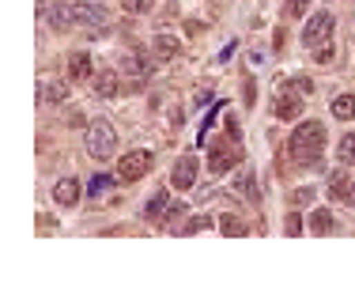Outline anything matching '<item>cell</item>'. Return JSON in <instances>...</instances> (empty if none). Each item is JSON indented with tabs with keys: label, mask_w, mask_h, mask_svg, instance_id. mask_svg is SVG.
<instances>
[{
	"label": "cell",
	"mask_w": 355,
	"mask_h": 295,
	"mask_svg": "<svg viewBox=\"0 0 355 295\" xmlns=\"http://www.w3.org/2000/svg\"><path fill=\"white\" fill-rule=\"evenodd\" d=\"M336 159H340L344 166H355V137H352V133L340 140V148H336Z\"/></svg>",
	"instance_id": "ffe728a7"
},
{
	"label": "cell",
	"mask_w": 355,
	"mask_h": 295,
	"mask_svg": "<svg viewBox=\"0 0 355 295\" xmlns=\"http://www.w3.org/2000/svg\"><path fill=\"white\" fill-rule=\"evenodd\" d=\"M121 8H125L128 15H148L151 8H155V0H121Z\"/></svg>",
	"instance_id": "44dd1931"
},
{
	"label": "cell",
	"mask_w": 355,
	"mask_h": 295,
	"mask_svg": "<svg viewBox=\"0 0 355 295\" xmlns=\"http://www.w3.org/2000/svg\"><path fill=\"white\" fill-rule=\"evenodd\" d=\"M314 61H318V65H325V61H333V46H314Z\"/></svg>",
	"instance_id": "484cf974"
},
{
	"label": "cell",
	"mask_w": 355,
	"mask_h": 295,
	"mask_svg": "<svg viewBox=\"0 0 355 295\" xmlns=\"http://www.w3.org/2000/svg\"><path fill=\"white\" fill-rule=\"evenodd\" d=\"M242 159V151L238 148H227V144H215L212 151H208V171L212 174H227L231 166H235Z\"/></svg>",
	"instance_id": "9c48e42d"
},
{
	"label": "cell",
	"mask_w": 355,
	"mask_h": 295,
	"mask_svg": "<svg viewBox=\"0 0 355 295\" xmlns=\"http://www.w3.org/2000/svg\"><path fill=\"white\" fill-rule=\"evenodd\" d=\"M204 227H212V220H208V216H197L193 223H185V227H182V235H193V231H204Z\"/></svg>",
	"instance_id": "d4e9b609"
},
{
	"label": "cell",
	"mask_w": 355,
	"mask_h": 295,
	"mask_svg": "<svg viewBox=\"0 0 355 295\" xmlns=\"http://www.w3.org/2000/svg\"><path fill=\"white\" fill-rule=\"evenodd\" d=\"M284 231H287V235H303V231H306V223H303V216H298V212H287V223H284Z\"/></svg>",
	"instance_id": "7402d4cb"
},
{
	"label": "cell",
	"mask_w": 355,
	"mask_h": 295,
	"mask_svg": "<svg viewBox=\"0 0 355 295\" xmlns=\"http://www.w3.org/2000/svg\"><path fill=\"white\" fill-rule=\"evenodd\" d=\"M333 117L352 122V117H355V95H336V99H333Z\"/></svg>",
	"instance_id": "d6986e66"
},
{
	"label": "cell",
	"mask_w": 355,
	"mask_h": 295,
	"mask_svg": "<svg viewBox=\"0 0 355 295\" xmlns=\"http://www.w3.org/2000/svg\"><path fill=\"white\" fill-rule=\"evenodd\" d=\"M306 231H310V235H333V231H336V216L329 209H314L310 216H306Z\"/></svg>",
	"instance_id": "8fae6325"
},
{
	"label": "cell",
	"mask_w": 355,
	"mask_h": 295,
	"mask_svg": "<svg viewBox=\"0 0 355 295\" xmlns=\"http://www.w3.org/2000/svg\"><path fill=\"white\" fill-rule=\"evenodd\" d=\"M182 216H185V204H182V201H174L171 209H166V216H163V220H182Z\"/></svg>",
	"instance_id": "f1b7e54d"
},
{
	"label": "cell",
	"mask_w": 355,
	"mask_h": 295,
	"mask_svg": "<svg viewBox=\"0 0 355 295\" xmlns=\"http://www.w3.org/2000/svg\"><path fill=\"white\" fill-rule=\"evenodd\" d=\"M68 76H72V79H95V61H91V53H72V57H68Z\"/></svg>",
	"instance_id": "7c38bea8"
},
{
	"label": "cell",
	"mask_w": 355,
	"mask_h": 295,
	"mask_svg": "<svg viewBox=\"0 0 355 295\" xmlns=\"http://www.w3.org/2000/svg\"><path fill=\"white\" fill-rule=\"evenodd\" d=\"M117 73H125V76H133V79H148L151 76V61L144 57V53H136V50H125L117 57Z\"/></svg>",
	"instance_id": "ba28073f"
},
{
	"label": "cell",
	"mask_w": 355,
	"mask_h": 295,
	"mask_svg": "<svg viewBox=\"0 0 355 295\" xmlns=\"http://www.w3.org/2000/svg\"><path fill=\"white\" fill-rule=\"evenodd\" d=\"M295 204H310L314 201V189L310 186H303V189H295V197H291Z\"/></svg>",
	"instance_id": "4316f807"
},
{
	"label": "cell",
	"mask_w": 355,
	"mask_h": 295,
	"mask_svg": "<svg viewBox=\"0 0 355 295\" xmlns=\"http://www.w3.org/2000/svg\"><path fill=\"white\" fill-rule=\"evenodd\" d=\"M223 125H227V137H231V140H238V117H235V114H227V117H223Z\"/></svg>",
	"instance_id": "83f0119b"
},
{
	"label": "cell",
	"mask_w": 355,
	"mask_h": 295,
	"mask_svg": "<svg viewBox=\"0 0 355 295\" xmlns=\"http://www.w3.org/2000/svg\"><path fill=\"white\" fill-rule=\"evenodd\" d=\"M171 204H174V201H171V189H159V193L151 197L148 204H144V220H163Z\"/></svg>",
	"instance_id": "9a60e30c"
},
{
	"label": "cell",
	"mask_w": 355,
	"mask_h": 295,
	"mask_svg": "<svg viewBox=\"0 0 355 295\" xmlns=\"http://www.w3.org/2000/svg\"><path fill=\"white\" fill-rule=\"evenodd\" d=\"M306 8H310V0H287V8H284V15L287 19H298V15L306 12Z\"/></svg>",
	"instance_id": "cb8c5ba5"
},
{
	"label": "cell",
	"mask_w": 355,
	"mask_h": 295,
	"mask_svg": "<svg viewBox=\"0 0 355 295\" xmlns=\"http://www.w3.org/2000/svg\"><path fill=\"white\" fill-rule=\"evenodd\" d=\"M325 148V125L321 122H303L298 129H291V140H287V155L295 159L298 166H310L314 159Z\"/></svg>",
	"instance_id": "6da1fadb"
},
{
	"label": "cell",
	"mask_w": 355,
	"mask_h": 295,
	"mask_svg": "<svg viewBox=\"0 0 355 295\" xmlns=\"http://www.w3.org/2000/svg\"><path fill=\"white\" fill-rule=\"evenodd\" d=\"M106 189H114V178H106V174H99V178L91 182V189H87V193H91V197H102Z\"/></svg>",
	"instance_id": "603a6c76"
},
{
	"label": "cell",
	"mask_w": 355,
	"mask_h": 295,
	"mask_svg": "<svg viewBox=\"0 0 355 295\" xmlns=\"http://www.w3.org/2000/svg\"><path fill=\"white\" fill-rule=\"evenodd\" d=\"M151 46H155V53H159V57H178V50H182V42H178V38L174 35H155V42H151Z\"/></svg>",
	"instance_id": "ac0fdd59"
},
{
	"label": "cell",
	"mask_w": 355,
	"mask_h": 295,
	"mask_svg": "<svg viewBox=\"0 0 355 295\" xmlns=\"http://www.w3.org/2000/svg\"><path fill=\"white\" fill-rule=\"evenodd\" d=\"M53 197H57V204H64V209L76 204L79 201V182L76 178H61L57 186H53Z\"/></svg>",
	"instance_id": "2e32d148"
},
{
	"label": "cell",
	"mask_w": 355,
	"mask_h": 295,
	"mask_svg": "<svg viewBox=\"0 0 355 295\" xmlns=\"http://www.w3.org/2000/svg\"><path fill=\"white\" fill-rule=\"evenodd\" d=\"M333 27H336V19H333L329 12L310 15V23L303 27V42L310 46V50H314V46H325L329 38H333Z\"/></svg>",
	"instance_id": "8992f818"
},
{
	"label": "cell",
	"mask_w": 355,
	"mask_h": 295,
	"mask_svg": "<svg viewBox=\"0 0 355 295\" xmlns=\"http://www.w3.org/2000/svg\"><path fill=\"white\" fill-rule=\"evenodd\" d=\"M68 99V84H61V79H50V84L38 87V102H50V106H61V102Z\"/></svg>",
	"instance_id": "5bb4252c"
},
{
	"label": "cell",
	"mask_w": 355,
	"mask_h": 295,
	"mask_svg": "<svg viewBox=\"0 0 355 295\" xmlns=\"http://www.w3.org/2000/svg\"><path fill=\"white\" fill-rule=\"evenodd\" d=\"M38 8H42V15L57 30H72V27H76V8L64 4V0H50V4H38Z\"/></svg>",
	"instance_id": "52a82bcc"
},
{
	"label": "cell",
	"mask_w": 355,
	"mask_h": 295,
	"mask_svg": "<svg viewBox=\"0 0 355 295\" xmlns=\"http://www.w3.org/2000/svg\"><path fill=\"white\" fill-rule=\"evenodd\" d=\"M303 95H310V79H295L291 87H280L276 102H272V110H276L280 122H295L298 114H303Z\"/></svg>",
	"instance_id": "7a4b0ae2"
},
{
	"label": "cell",
	"mask_w": 355,
	"mask_h": 295,
	"mask_svg": "<svg viewBox=\"0 0 355 295\" xmlns=\"http://www.w3.org/2000/svg\"><path fill=\"white\" fill-rule=\"evenodd\" d=\"M95 95H99V99H114L117 95V73L114 68H102V73H95Z\"/></svg>",
	"instance_id": "4fadbf2b"
},
{
	"label": "cell",
	"mask_w": 355,
	"mask_h": 295,
	"mask_svg": "<svg viewBox=\"0 0 355 295\" xmlns=\"http://www.w3.org/2000/svg\"><path fill=\"white\" fill-rule=\"evenodd\" d=\"M148 171H151V151H144V148L125 151V155L117 159V178L121 182H140Z\"/></svg>",
	"instance_id": "277c9868"
},
{
	"label": "cell",
	"mask_w": 355,
	"mask_h": 295,
	"mask_svg": "<svg viewBox=\"0 0 355 295\" xmlns=\"http://www.w3.org/2000/svg\"><path fill=\"white\" fill-rule=\"evenodd\" d=\"M197 166H200V159H193V155H182V159L174 163L171 186H174V189H193V182H197Z\"/></svg>",
	"instance_id": "30bf717a"
},
{
	"label": "cell",
	"mask_w": 355,
	"mask_h": 295,
	"mask_svg": "<svg viewBox=\"0 0 355 295\" xmlns=\"http://www.w3.org/2000/svg\"><path fill=\"white\" fill-rule=\"evenodd\" d=\"M340 201H348V204H355V182H352V186H344V193H340Z\"/></svg>",
	"instance_id": "f546056e"
},
{
	"label": "cell",
	"mask_w": 355,
	"mask_h": 295,
	"mask_svg": "<svg viewBox=\"0 0 355 295\" xmlns=\"http://www.w3.org/2000/svg\"><path fill=\"white\" fill-rule=\"evenodd\" d=\"M87 151H91V159L106 163V159L117 151V129L114 125L110 122H91L87 125Z\"/></svg>",
	"instance_id": "3957f363"
},
{
	"label": "cell",
	"mask_w": 355,
	"mask_h": 295,
	"mask_svg": "<svg viewBox=\"0 0 355 295\" xmlns=\"http://www.w3.org/2000/svg\"><path fill=\"white\" fill-rule=\"evenodd\" d=\"M220 231H223V235H227V238H242V235H249L246 220L231 216V212H227V216H220Z\"/></svg>",
	"instance_id": "e0dca14e"
},
{
	"label": "cell",
	"mask_w": 355,
	"mask_h": 295,
	"mask_svg": "<svg viewBox=\"0 0 355 295\" xmlns=\"http://www.w3.org/2000/svg\"><path fill=\"white\" fill-rule=\"evenodd\" d=\"M72 8H76V27L95 30V35H102V30L110 27V12H106V8L91 4V0H79V4H72Z\"/></svg>",
	"instance_id": "5b68a950"
}]
</instances>
